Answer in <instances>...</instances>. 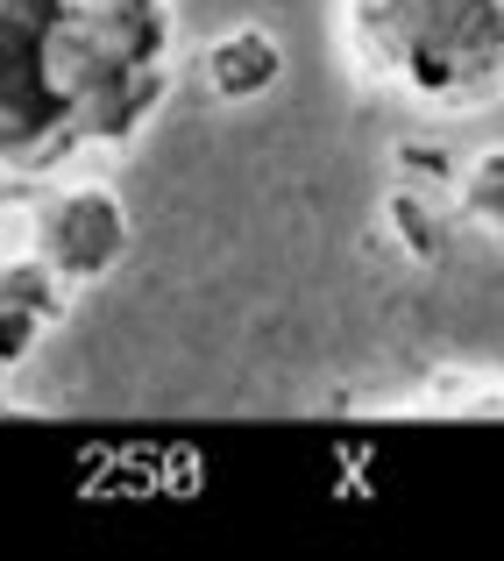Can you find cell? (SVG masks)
I'll return each mask as SVG.
<instances>
[{"label":"cell","instance_id":"6da1fadb","mask_svg":"<svg viewBox=\"0 0 504 561\" xmlns=\"http://www.w3.org/2000/svg\"><path fill=\"white\" fill-rule=\"evenodd\" d=\"M177 65V0H0V164L50 179L85 150H128Z\"/></svg>","mask_w":504,"mask_h":561},{"label":"cell","instance_id":"7a4b0ae2","mask_svg":"<svg viewBox=\"0 0 504 561\" xmlns=\"http://www.w3.org/2000/svg\"><path fill=\"white\" fill-rule=\"evenodd\" d=\"M355 79L426 114H469L504 93V0H341Z\"/></svg>","mask_w":504,"mask_h":561},{"label":"cell","instance_id":"3957f363","mask_svg":"<svg viewBox=\"0 0 504 561\" xmlns=\"http://www.w3.org/2000/svg\"><path fill=\"white\" fill-rule=\"evenodd\" d=\"M128 206L114 185L100 179H71L57 192H43L28 206V249H36L50 271H65L71 285H100L107 271H122L128 256Z\"/></svg>","mask_w":504,"mask_h":561},{"label":"cell","instance_id":"277c9868","mask_svg":"<svg viewBox=\"0 0 504 561\" xmlns=\"http://www.w3.org/2000/svg\"><path fill=\"white\" fill-rule=\"evenodd\" d=\"M71 291L79 285H71L65 271H50L36 249L0 256V370H14V363L36 356L43 334L71 313Z\"/></svg>","mask_w":504,"mask_h":561},{"label":"cell","instance_id":"5b68a950","mask_svg":"<svg viewBox=\"0 0 504 561\" xmlns=\"http://www.w3.org/2000/svg\"><path fill=\"white\" fill-rule=\"evenodd\" d=\"M199 79H206L214 100L249 107V100L277 93V79H285V43H277V28H263V22H234L199 50Z\"/></svg>","mask_w":504,"mask_h":561},{"label":"cell","instance_id":"8992f818","mask_svg":"<svg viewBox=\"0 0 504 561\" xmlns=\"http://www.w3.org/2000/svg\"><path fill=\"white\" fill-rule=\"evenodd\" d=\"M383 228L405 242L412 263H440V249H448V206H440L434 185L398 179L391 192H383Z\"/></svg>","mask_w":504,"mask_h":561},{"label":"cell","instance_id":"52a82bcc","mask_svg":"<svg viewBox=\"0 0 504 561\" xmlns=\"http://www.w3.org/2000/svg\"><path fill=\"white\" fill-rule=\"evenodd\" d=\"M455 199H462V214L477 220L483 234L504 242V142L497 150H477L462 171H455Z\"/></svg>","mask_w":504,"mask_h":561},{"label":"cell","instance_id":"ba28073f","mask_svg":"<svg viewBox=\"0 0 504 561\" xmlns=\"http://www.w3.org/2000/svg\"><path fill=\"white\" fill-rule=\"evenodd\" d=\"M434 405L469 412V420H497V412H504V383H462V377H448L434 391Z\"/></svg>","mask_w":504,"mask_h":561},{"label":"cell","instance_id":"9c48e42d","mask_svg":"<svg viewBox=\"0 0 504 561\" xmlns=\"http://www.w3.org/2000/svg\"><path fill=\"white\" fill-rule=\"evenodd\" d=\"M398 179H412V185H434V192H448V157L440 150H398Z\"/></svg>","mask_w":504,"mask_h":561},{"label":"cell","instance_id":"30bf717a","mask_svg":"<svg viewBox=\"0 0 504 561\" xmlns=\"http://www.w3.org/2000/svg\"><path fill=\"white\" fill-rule=\"evenodd\" d=\"M8 206H14V171L0 164V220H8Z\"/></svg>","mask_w":504,"mask_h":561}]
</instances>
